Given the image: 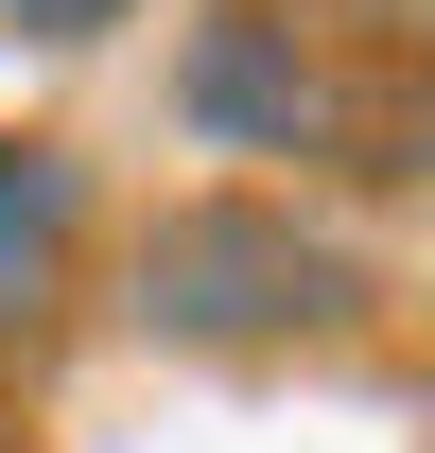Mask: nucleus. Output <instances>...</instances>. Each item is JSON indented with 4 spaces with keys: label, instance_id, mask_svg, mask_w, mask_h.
I'll return each mask as SVG.
<instances>
[{
    "label": "nucleus",
    "instance_id": "423d86ee",
    "mask_svg": "<svg viewBox=\"0 0 435 453\" xmlns=\"http://www.w3.org/2000/svg\"><path fill=\"white\" fill-rule=\"evenodd\" d=\"M0 453H35V436H18V418H0Z\"/></svg>",
    "mask_w": 435,
    "mask_h": 453
},
{
    "label": "nucleus",
    "instance_id": "20e7f679",
    "mask_svg": "<svg viewBox=\"0 0 435 453\" xmlns=\"http://www.w3.org/2000/svg\"><path fill=\"white\" fill-rule=\"evenodd\" d=\"M122 18H157V0H0V53H105Z\"/></svg>",
    "mask_w": 435,
    "mask_h": 453
},
{
    "label": "nucleus",
    "instance_id": "f257e3e1",
    "mask_svg": "<svg viewBox=\"0 0 435 453\" xmlns=\"http://www.w3.org/2000/svg\"><path fill=\"white\" fill-rule=\"evenodd\" d=\"M383 244L314 210V192H262V174H226V192H174V210L122 226V332L174 349V366H262V349H348L383 332Z\"/></svg>",
    "mask_w": 435,
    "mask_h": 453
},
{
    "label": "nucleus",
    "instance_id": "7ed1b4c3",
    "mask_svg": "<svg viewBox=\"0 0 435 453\" xmlns=\"http://www.w3.org/2000/svg\"><path fill=\"white\" fill-rule=\"evenodd\" d=\"M88 262V157L35 140V122H0V332H35Z\"/></svg>",
    "mask_w": 435,
    "mask_h": 453
},
{
    "label": "nucleus",
    "instance_id": "f03ea898",
    "mask_svg": "<svg viewBox=\"0 0 435 453\" xmlns=\"http://www.w3.org/2000/svg\"><path fill=\"white\" fill-rule=\"evenodd\" d=\"M174 122L210 140V157H262L279 174H331V140H348V53H331L296 0H192V35H174Z\"/></svg>",
    "mask_w": 435,
    "mask_h": 453
},
{
    "label": "nucleus",
    "instance_id": "39448f33",
    "mask_svg": "<svg viewBox=\"0 0 435 453\" xmlns=\"http://www.w3.org/2000/svg\"><path fill=\"white\" fill-rule=\"evenodd\" d=\"M296 18H348L366 53H418V18H435V0H296Z\"/></svg>",
    "mask_w": 435,
    "mask_h": 453
}]
</instances>
